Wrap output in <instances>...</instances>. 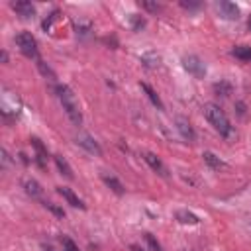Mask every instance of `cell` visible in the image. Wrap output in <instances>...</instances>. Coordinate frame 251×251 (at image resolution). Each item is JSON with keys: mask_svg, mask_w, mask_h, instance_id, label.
Listing matches in <instances>:
<instances>
[{"mask_svg": "<svg viewBox=\"0 0 251 251\" xmlns=\"http://www.w3.org/2000/svg\"><path fill=\"white\" fill-rule=\"evenodd\" d=\"M204 116L210 122V126L222 135V137H231L233 135V126L229 124V118L226 116V112L218 106V104H204Z\"/></svg>", "mask_w": 251, "mask_h": 251, "instance_id": "6da1fadb", "label": "cell"}, {"mask_svg": "<svg viewBox=\"0 0 251 251\" xmlns=\"http://www.w3.org/2000/svg\"><path fill=\"white\" fill-rule=\"evenodd\" d=\"M57 96H59V102H61L65 114L69 116V120H71L75 126H80V124H82V112H80L78 100H76V96L73 94V90H71L67 84H59V86H57Z\"/></svg>", "mask_w": 251, "mask_h": 251, "instance_id": "7a4b0ae2", "label": "cell"}, {"mask_svg": "<svg viewBox=\"0 0 251 251\" xmlns=\"http://www.w3.org/2000/svg\"><path fill=\"white\" fill-rule=\"evenodd\" d=\"M16 45L25 57H37V41L29 31H20L16 35Z\"/></svg>", "mask_w": 251, "mask_h": 251, "instance_id": "3957f363", "label": "cell"}, {"mask_svg": "<svg viewBox=\"0 0 251 251\" xmlns=\"http://www.w3.org/2000/svg\"><path fill=\"white\" fill-rule=\"evenodd\" d=\"M182 67H184V71L190 73L194 78H204V76H206V67H204L202 59L196 57V55H184V57H182Z\"/></svg>", "mask_w": 251, "mask_h": 251, "instance_id": "277c9868", "label": "cell"}, {"mask_svg": "<svg viewBox=\"0 0 251 251\" xmlns=\"http://www.w3.org/2000/svg\"><path fill=\"white\" fill-rule=\"evenodd\" d=\"M216 10L222 18L226 20H237L239 18V8L233 4V2H227V0H220L216 2Z\"/></svg>", "mask_w": 251, "mask_h": 251, "instance_id": "5b68a950", "label": "cell"}, {"mask_svg": "<svg viewBox=\"0 0 251 251\" xmlns=\"http://www.w3.org/2000/svg\"><path fill=\"white\" fill-rule=\"evenodd\" d=\"M143 159H145V163L157 173V175H161V176H167L169 175V171H167V167H165V163L155 155V153H149V151H145L143 153Z\"/></svg>", "mask_w": 251, "mask_h": 251, "instance_id": "8992f818", "label": "cell"}, {"mask_svg": "<svg viewBox=\"0 0 251 251\" xmlns=\"http://www.w3.org/2000/svg\"><path fill=\"white\" fill-rule=\"evenodd\" d=\"M12 10H14L18 16H22L24 20H29V18L35 16V8H33V4H31V2H25V0L12 2Z\"/></svg>", "mask_w": 251, "mask_h": 251, "instance_id": "52a82bcc", "label": "cell"}, {"mask_svg": "<svg viewBox=\"0 0 251 251\" xmlns=\"http://www.w3.org/2000/svg\"><path fill=\"white\" fill-rule=\"evenodd\" d=\"M76 143H78L80 147H84L88 153H92V155H100V153H102L100 145H98L88 133H78V135H76Z\"/></svg>", "mask_w": 251, "mask_h": 251, "instance_id": "ba28073f", "label": "cell"}, {"mask_svg": "<svg viewBox=\"0 0 251 251\" xmlns=\"http://www.w3.org/2000/svg\"><path fill=\"white\" fill-rule=\"evenodd\" d=\"M176 129H178V133H180L184 139L194 141L196 133H194V129H192V126H190V122H188L186 118H182V116H178V118H176Z\"/></svg>", "mask_w": 251, "mask_h": 251, "instance_id": "9c48e42d", "label": "cell"}, {"mask_svg": "<svg viewBox=\"0 0 251 251\" xmlns=\"http://www.w3.org/2000/svg\"><path fill=\"white\" fill-rule=\"evenodd\" d=\"M57 192H59V194H61V196H63L71 206L80 208V210H84V208H86V206H84V202H82V200H80V198H78L71 188H67V186H59V188H57Z\"/></svg>", "mask_w": 251, "mask_h": 251, "instance_id": "30bf717a", "label": "cell"}, {"mask_svg": "<svg viewBox=\"0 0 251 251\" xmlns=\"http://www.w3.org/2000/svg\"><path fill=\"white\" fill-rule=\"evenodd\" d=\"M202 157H204V163H206L210 169H222V167H226V163H224L218 155H214L212 151H204Z\"/></svg>", "mask_w": 251, "mask_h": 251, "instance_id": "8fae6325", "label": "cell"}, {"mask_svg": "<svg viewBox=\"0 0 251 251\" xmlns=\"http://www.w3.org/2000/svg\"><path fill=\"white\" fill-rule=\"evenodd\" d=\"M24 188H25V192L31 196V198H39L41 196V186H39V182L37 180H33V178H25L24 180Z\"/></svg>", "mask_w": 251, "mask_h": 251, "instance_id": "7c38bea8", "label": "cell"}, {"mask_svg": "<svg viewBox=\"0 0 251 251\" xmlns=\"http://www.w3.org/2000/svg\"><path fill=\"white\" fill-rule=\"evenodd\" d=\"M175 218H176L180 224H186V226H194V224H198V216L192 214V212H188V210H178V212L175 214Z\"/></svg>", "mask_w": 251, "mask_h": 251, "instance_id": "4fadbf2b", "label": "cell"}, {"mask_svg": "<svg viewBox=\"0 0 251 251\" xmlns=\"http://www.w3.org/2000/svg\"><path fill=\"white\" fill-rule=\"evenodd\" d=\"M231 55L241 61H251V47L249 45H235L231 49Z\"/></svg>", "mask_w": 251, "mask_h": 251, "instance_id": "5bb4252c", "label": "cell"}, {"mask_svg": "<svg viewBox=\"0 0 251 251\" xmlns=\"http://www.w3.org/2000/svg\"><path fill=\"white\" fill-rule=\"evenodd\" d=\"M141 88L145 90V94H147V98H149V100L153 102V106H157L159 110H163V102H161L159 94H157V92H155V90H153V88H151V86H149L147 82H141Z\"/></svg>", "mask_w": 251, "mask_h": 251, "instance_id": "9a60e30c", "label": "cell"}, {"mask_svg": "<svg viewBox=\"0 0 251 251\" xmlns=\"http://www.w3.org/2000/svg\"><path fill=\"white\" fill-rule=\"evenodd\" d=\"M55 159V165H57V169L67 176V178H73V169H71V165L65 161V157H61V155H55L53 157Z\"/></svg>", "mask_w": 251, "mask_h": 251, "instance_id": "2e32d148", "label": "cell"}, {"mask_svg": "<svg viewBox=\"0 0 251 251\" xmlns=\"http://www.w3.org/2000/svg\"><path fill=\"white\" fill-rule=\"evenodd\" d=\"M102 180H104V182H106V186H110L116 194H124V190H126V188H124V184H122L116 176H108V175H106V176H102Z\"/></svg>", "mask_w": 251, "mask_h": 251, "instance_id": "e0dca14e", "label": "cell"}, {"mask_svg": "<svg viewBox=\"0 0 251 251\" xmlns=\"http://www.w3.org/2000/svg\"><path fill=\"white\" fill-rule=\"evenodd\" d=\"M31 145L35 147V151H37V161H39V165L43 167V161L47 159V151H45V147L41 145V141H39L37 137H31Z\"/></svg>", "mask_w": 251, "mask_h": 251, "instance_id": "ac0fdd59", "label": "cell"}, {"mask_svg": "<svg viewBox=\"0 0 251 251\" xmlns=\"http://www.w3.org/2000/svg\"><path fill=\"white\" fill-rule=\"evenodd\" d=\"M145 241H147V245L151 247V251H163V247L159 245V241H157L151 233H145Z\"/></svg>", "mask_w": 251, "mask_h": 251, "instance_id": "d6986e66", "label": "cell"}, {"mask_svg": "<svg viewBox=\"0 0 251 251\" xmlns=\"http://www.w3.org/2000/svg\"><path fill=\"white\" fill-rule=\"evenodd\" d=\"M61 243H63V251H78V247L75 245V241L71 237H63Z\"/></svg>", "mask_w": 251, "mask_h": 251, "instance_id": "ffe728a7", "label": "cell"}, {"mask_svg": "<svg viewBox=\"0 0 251 251\" xmlns=\"http://www.w3.org/2000/svg\"><path fill=\"white\" fill-rule=\"evenodd\" d=\"M45 208H49V210H51L55 216H59V218H63V216H65V212H63L61 208H57L55 204H51V202H45Z\"/></svg>", "mask_w": 251, "mask_h": 251, "instance_id": "44dd1931", "label": "cell"}, {"mask_svg": "<svg viewBox=\"0 0 251 251\" xmlns=\"http://www.w3.org/2000/svg\"><path fill=\"white\" fill-rule=\"evenodd\" d=\"M214 88H216L218 92H222V96H227V94H229V88H231V86H229V84H216Z\"/></svg>", "mask_w": 251, "mask_h": 251, "instance_id": "7402d4cb", "label": "cell"}, {"mask_svg": "<svg viewBox=\"0 0 251 251\" xmlns=\"http://www.w3.org/2000/svg\"><path fill=\"white\" fill-rule=\"evenodd\" d=\"M145 25V20L143 18H137L135 14H133V29H141Z\"/></svg>", "mask_w": 251, "mask_h": 251, "instance_id": "603a6c76", "label": "cell"}, {"mask_svg": "<svg viewBox=\"0 0 251 251\" xmlns=\"http://www.w3.org/2000/svg\"><path fill=\"white\" fill-rule=\"evenodd\" d=\"M141 6L143 8H147V10H151V12H157L161 6L159 4H155V2H141Z\"/></svg>", "mask_w": 251, "mask_h": 251, "instance_id": "cb8c5ba5", "label": "cell"}, {"mask_svg": "<svg viewBox=\"0 0 251 251\" xmlns=\"http://www.w3.org/2000/svg\"><path fill=\"white\" fill-rule=\"evenodd\" d=\"M180 6L182 8H188V10H194V8L200 6V2H180Z\"/></svg>", "mask_w": 251, "mask_h": 251, "instance_id": "d4e9b609", "label": "cell"}, {"mask_svg": "<svg viewBox=\"0 0 251 251\" xmlns=\"http://www.w3.org/2000/svg\"><path fill=\"white\" fill-rule=\"evenodd\" d=\"M131 249H133V251H141V249H139V247H135V245H133V247H131Z\"/></svg>", "mask_w": 251, "mask_h": 251, "instance_id": "484cf974", "label": "cell"}]
</instances>
